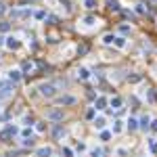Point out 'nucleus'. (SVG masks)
Returning a JSON list of instances; mask_svg holds the SVG:
<instances>
[{"mask_svg":"<svg viewBox=\"0 0 157 157\" xmlns=\"http://www.w3.org/2000/svg\"><path fill=\"white\" fill-rule=\"evenodd\" d=\"M17 132H19V128H17V126H8L6 130H2V132H0V140H2V143H8V140H11Z\"/></svg>","mask_w":157,"mask_h":157,"instance_id":"4","label":"nucleus"},{"mask_svg":"<svg viewBox=\"0 0 157 157\" xmlns=\"http://www.w3.org/2000/svg\"><path fill=\"white\" fill-rule=\"evenodd\" d=\"M46 23H48V25H55V23H57V17H46Z\"/></svg>","mask_w":157,"mask_h":157,"instance_id":"34","label":"nucleus"},{"mask_svg":"<svg viewBox=\"0 0 157 157\" xmlns=\"http://www.w3.org/2000/svg\"><path fill=\"white\" fill-rule=\"evenodd\" d=\"M119 32L126 36V34H130V25H119Z\"/></svg>","mask_w":157,"mask_h":157,"instance_id":"28","label":"nucleus"},{"mask_svg":"<svg viewBox=\"0 0 157 157\" xmlns=\"http://www.w3.org/2000/svg\"><path fill=\"white\" fill-rule=\"evenodd\" d=\"M94 23H96V19H94L92 15H88V17H84V25H88V27H90V25H94Z\"/></svg>","mask_w":157,"mask_h":157,"instance_id":"20","label":"nucleus"},{"mask_svg":"<svg viewBox=\"0 0 157 157\" xmlns=\"http://www.w3.org/2000/svg\"><path fill=\"white\" fill-rule=\"evenodd\" d=\"M107 4H109L111 11H119V2L118 0H107Z\"/></svg>","mask_w":157,"mask_h":157,"instance_id":"21","label":"nucleus"},{"mask_svg":"<svg viewBox=\"0 0 157 157\" xmlns=\"http://www.w3.org/2000/svg\"><path fill=\"white\" fill-rule=\"evenodd\" d=\"M109 105H111V109H121V99H119V96H113V99H111V101H109Z\"/></svg>","mask_w":157,"mask_h":157,"instance_id":"13","label":"nucleus"},{"mask_svg":"<svg viewBox=\"0 0 157 157\" xmlns=\"http://www.w3.org/2000/svg\"><path fill=\"white\" fill-rule=\"evenodd\" d=\"M101 155H103L101 149H92V151H90V157H101Z\"/></svg>","mask_w":157,"mask_h":157,"instance_id":"27","label":"nucleus"},{"mask_svg":"<svg viewBox=\"0 0 157 157\" xmlns=\"http://www.w3.org/2000/svg\"><path fill=\"white\" fill-rule=\"evenodd\" d=\"M23 124L32 126V124H34V118H32V115H25V118H23Z\"/></svg>","mask_w":157,"mask_h":157,"instance_id":"31","label":"nucleus"},{"mask_svg":"<svg viewBox=\"0 0 157 157\" xmlns=\"http://www.w3.org/2000/svg\"><path fill=\"white\" fill-rule=\"evenodd\" d=\"M78 78L80 80H88V78H90V71H88L86 67H80V69H78Z\"/></svg>","mask_w":157,"mask_h":157,"instance_id":"16","label":"nucleus"},{"mask_svg":"<svg viewBox=\"0 0 157 157\" xmlns=\"http://www.w3.org/2000/svg\"><path fill=\"white\" fill-rule=\"evenodd\" d=\"M13 90H15V84L11 82V80H0V94L6 99V96H11L13 94Z\"/></svg>","mask_w":157,"mask_h":157,"instance_id":"2","label":"nucleus"},{"mask_svg":"<svg viewBox=\"0 0 157 157\" xmlns=\"http://www.w3.org/2000/svg\"><path fill=\"white\" fill-rule=\"evenodd\" d=\"M34 145H36V138H34V136H32V138H25V140H23V147H34Z\"/></svg>","mask_w":157,"mask_h":157,"instance_id":"23","label":"nucleus"},{"mask_svg":"<svg viewBox=\"0 0 157 157\" xmlns=\"http://www.w3.org/2000/svg\"><path fill=\"white\" fill-rule=\"evenodd\" d=\"M32 69H34V63H32V61H23V63H21V71H23V74H30Z\"/></svg>","mask_w":157,"mask_h":157,"instance_id":"12","label":"nucleus"},{"mask_svg":"<svg viewBox=\"0 0 157 157\" xmlns=\"http://www.w3.org/2000/svg\"><path fill=\"white\" fill-rule=\"evenodd\" d=\"M21 78H23V71H21V69H11V71H8V80H11L13 84H17Z\"/></svg>","mask_w":157,"mask_h":157,"instance_id":"6","label":"nucleus"},{"mask_svg":"<svg viewBox=\"0 0 157 157\" xmlns=\"http://www.w3.org/2000/svg\"><path fill=\"white\" fill-rule=\"evenodd\" d=\"M86 118H88V119H92V118H94V109H88V113H86Z\"/></svg>","mask_w":157,"mask_h":157,"instance_id":"37","label":"nucleus"},{"mask_svg":"<svg viewBox=\"0 0 157 157\" xmlns=\"http://www.w3.org/2000/svg\"><path fill=\"white\" fill-rule=\"evenodd\" d=\"M109 138H111V132H103L101 134V140H109Z\"/></svg>","mask_w":157,"mask_h":157,"instance_id":"35","label":"nucleus"},{"mask_svg":"<svg viewBox=\"0 0 157 157\" xmlns=\"http://www.w3.org/2000/svg\"><path fill=\"white\" fill-rule=\"evenodd\" d=\"M11 30V23H0V32L4 34V32H8Z\"/></svg>","mask_w":157,"mask_h":157,"instance_id":"29","label":"nucleus"},{"mask_svg":"<svg viewBox=\"0 0 157 157\" xmlns=\"http://www.w3.org/2000/svg\"><path fill=\"white\" fill-rule=\"evenodd\" d=\"M40 94L46 99H52V96H57V86L50 82H44V84H40Z\"/></svg>","mask_w":157,"mask_h":157,"instance_id":"1","label":"nucleus"},{"mask_svg":"<svg viewBox=\"0 0 157 157\" xmlns=\"http://www.w3.org/2000/svg\"><path fill=\"white\" fill-rule=\"evenodd\" d=\"M136 13H138V15H145V13H147V8H145L143 4H138V6H136Z\"/></svg>","mask_w":157,"mask_h":157,"instance_id":"32","label":"nucleus"},{"mask_svg":"<svg viewBox=\"0 0 157 157\" xmlns=\"http://www.w3.org/2000/svg\"><path fill=\"white\" fill-rule=\"evenodd\" d=\"M126 128H128L130 132L138 130V119H134V118H128V121H126Z\"/></svg>","mask_w":157,"mask_h":157,"instance_id":"9","label":"nucleus"},{"mask_svg":"<svg viewBox=\"0 0 157 157\" xmlns=\"http://www.w3.org/2000/svg\"><path fill=\"white\" fill-rule=\"evenodd\" d=\"M124 132V121H113V134Z\"/></svg>","mask_w":157,"mask_h":157,"instance_id":"19","label":"nucleus"},{"mask_svg":"<svg viewBox=\"0 0 157 157\" xmlns=\"http://www.w3.org/2000/svg\"><path fill=\"white\" fill-rule=\"evenodd\" d=\"M6 13V6H4V2H0V15H4Z\"/></svg>","mask_w":157,"mask_h":157,"instance_id":"39","label":"nucleus"},{"mask_svg":"<svg viewBox=\"0 0 157 157\" xmlns=\"http://www.w3.org/2000/svg\"><path fill=\"white\" fill-rule=\"evenodd\" d=\"M34 17L42 21V19H46V13H44V11H36V13H34Z\"/></svg>","mask_w":157,"mask_h":157,"instance_id":"26","label":"nucleus"},{"mask_svg":"<svg viewBox=\"0 0 157 157\" xmlns=\"http://www.w3.org/2000/svg\"><path fill=\"white\" fill-rule=\"evenodd\" d=\"M149 145H151V153H155V151H157V140L151 138V143H149Z\"/></svg>","mask_w":157,"mask_h":157,"instance_id":"33","label":"nucleus"},{"mask_svg":"<svg viewBox=\"0 0 157 157\" xmlns=\"http://www.w3.org/2000/svg\"><path fill=\"white\" fill-rule=\"evenodd\" d=\"M151 128H153V130H157V119L153 121V126H151Z\"/></svg>","mask_w":157,"mask_h":157,"instance_id":"40","label":"nucleus"},{"mask_svg":"<svg viewBox=\"0 0 157 157\" xmlns=\"http://www.w3.org/2000/svg\"><path fill=\"white\" fill-rule=\"evenodd\" d=\"M138 128H140V130H149V128H151V118H149V115H143V118L138 119Z\"/></svg>","mask_w":157,"mask_h":157,"instance_id":"8","label":"nucleus"},{"mask_svg":"<svg viewBox=\"0 0 157 157\" xmlns=\"http://www.w3.org/2000/svg\"><path fill=\"white\" fill-rule=\"evenodd\" d=\"M27 2H38V0H27Z\"/></svg>","mask_w":157,"mask_h":157,"instance_id":"41","label":"nucleus"},{"mask_svg":"<svg viewBox=\"0 0 157 157\" xmlns=\"http://www.w3.org/2000/svg\"><path fill=\"white\" fill-rule=\"evenodd\" d=\"M63 155L65 157H74V151H71V149H63Z\"/></svg>","mask_w":157,"mask_h":157,"instance_id":"36","label":"nucleus"},{"mask_svg":"<svg viewBox=\"0 0 157 157\" xmlns=\"http://www.w3.org/2000/svg\"><path fill=\"white\" fill-rule=\"evenodd\" d=\"M105 107H107V99H105V96H99V99H96L94 109H105Z\"/></svg>","mask_w":157,"mask_h":157,"instance_id":"14","label":"nucleus"},{"mask_svg":"<svg viewBox=\"0 0 157 157\" xmlns=\"http://www.w3.org/2000/svg\"><path fill=\"white\" fill-rule=\"evenodd\" d=\"M34 13H32V8H21V11H11V17L13 19H19V21H25V19H30Z\"/></svg>","mask_w":157,"mask_h":157,"instance_id":"3","label":"nucleus"},{"mask_svg":"<svg viewBox=\"0 0 157 157\" xmlns=\"http://www.w3.org/2000/svg\"><path fill=\"white\" fill-rule=\"evenodd\" d=\"M36 155H38V157H50V155H52V149H50V147H42V149L36 151Z\"/></svg>","mask_w":157,"mask_h":157,"instance_id":"10","label":"nucleus"},{"mask_svg":"<svg viewBox=\"0 0 157 157\" xmlns=\"http://www.w3.org/2000/svg\"><path fill=\"white\" fill-rule=\"evenodd\" d=\"M103 42H105V44H113V42H115V36H113V34H107V36L103 38Z\"/></svg>","mask_w":157,"mask_h":157,"instance_id":"22","label":"nucleus"},{"mask_svg":"<svg viewBox=\"0 0 157 157\" xmlns=\"http://www.w3.org/2000/svg\"><path fill=\"white\" fill-rule=\"evenodd\" d=\"M128 80H130V82H138V80H140V76H128Z\"/></svg>","mask_w":157,"mask_h":157,"instance_id":"38","label":"nucleus"},{"mask_svg":"<svg viewBox=\"0 0 157 157\" xmlns=\"http://www.w3.org/2000/svg\"><path fill=\"white\" fill-rule=\"evenodd\" d=\"M59 103H61V105H76V96H69V94H67V96H61Z\"/></svg>","mask_w":157,"mask_h":157,"instance_id":"11","label":"nucleus"},{"mask_svg":"<svg viewBox=\"0 0 157 157\" xmlns=\"http://www.w3.org/2000/svg\"><path fill=\"white\" fill-rule=\"evenodd\" d=\"M105 124H107L105 118H96V119H94V128H96V130H103V128H105Z\"/></svg>","mask_w":157,"mask_h":157,"instance_id":"18","label":"nucleus"},{"mask_svg":"<svg viewBox=\"0 0 157 157\" xmlns=\"http://www.w3.org/2000/svg\"><path fill=\"white\" fill-rule=\"evenodd\" d=\"M113 44L121 50V48H126V38H124V36H115V42H113Z\"/></svg>","mask_w":157,"mask_h":157,"instance_id":"17","label":"nucleus"},{"mask_svg":"<svg viewBox=\"0 0 157 157\" xmlns=\"http://www.w3.org/2000/svg\"><path fill=\"white\" fill-rule=\"evenodd\" d=\"M46 118L52 119V121H61V119H63V111H61V109H50V111L46 113Z\"/></svg>","mask_w":157,"mask_h":157,"instance_id":"5","label":"nucleus"},{"mask_svg":"<svg viewBox=\"0 0 157 157\" xmlns=\"http://www.w3.org/2000/svg\"><path fill=\"white\" fill-rule=\"evenodd\" d=\"M19 46H21V42H19L17 38H13V36H8V38H6V48H11V50H17Z\"/></svg>","mask_w":157,"mask_h":157,"instance_id":"7","label":"nucleus"},{"mask_svg":"<svg viewBox=\"0 0 157 157\" xmlns=\"http://www.w3.org/2000/svg\"><path fill=\"white\" fill-rule=\"evenodd\" d=\"M61 4H65V8H67V11H71V8H74L71 0H61Z\"/></svg>","mask_w":157,"mask_h":157,"instance_id":"30","label":"nucleus"},{"mask_svg":"<svg viewBox=\"0 0 157 157\" xmlns=\"http://www.w3.org/2000/svg\"><path fill=\"white\" fill-rule=\"evenodd\" d=\"M21 136H23V138H32V128H25V130H21Z\"/></svg>","mask_w":157,"mask_h":157,"instance_id":"25","label":"nucleus"},{"mask_svg":"<svg viewBox=\"0 0 157 157\" xmlns=\"http://www.w3.org/2000/svg\"><path fill=\"white\" fill-rule=\"evenodd\" d=\"M52 134H55V138H63V136H65V130H63L61 126H55V128H52Z\"/></svg>","mask_w":157,"mask_h":157,"instance_id":"15","label":"nucleus"},{"mask_svg":"<svg viewBox=\"0 0 157 157\" xmlns=\"http://www.w3.org/2000/svg\"><path fill=\"white\" fill-rule=\"evenodd\" d=\"M84 6L90 11V8H94V6H96V0H84Z\"/></svg>","mask_w":157,"mask_h":157,"instance_id":"24","label":"nucleus"}]
</instances>
